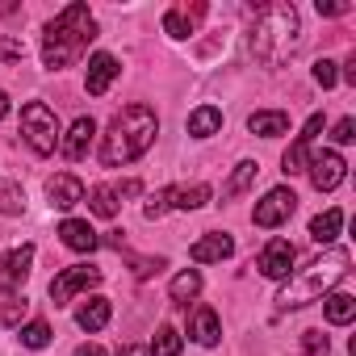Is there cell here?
<instances>
[{
    "label": "cell",
    "instance_id": "cell-9",
    "mask_svg": "<svg viewBox=\"0 0 356 356\" xmlns=\"http://www.w3.org/2000/svg\"><path fill=\"white\" fill-rule=\"evenodd\" d=\"M30 260H34V243H22L13 252L0 256V293H17L30 277Z\"/></svg>",
    "mask_w": 356,
    "mask_h": 356
},
{
    "label": "cell",
    "instance_id": "cell-30",
    "mask_svg": "<svg viewBox=\"0 0 356 356\" xmlns=\"http://www.w3.org/2000/svg\"><path fill=\"white\" fill-rule=\"evenodd\" d=\"M22 206H26L22 185H0V214H22Z\"/></svg>",
    "mask_w": 356,
    "mask_h": 356
},
{
    "label": "cell",
    "instance_id": "cell-38",
    "mask_svg": "<svg viewBox=\"0 0 356 356\" xmlns=\"http://www.w3.org/2000/svg\"><path fill=\"white\" fill-rule=\"evenodd\" d=\"M76 356H105V348H97V343H80Z\"/></svg>",
    "mask_w": 356,
    "mask_h": 356
},
{
    "label": "cell",
    "instance_id": "cell-19",
    "mask_svg": "<svg viewBox=\"0 0 356 356\" xmlns=\"http://www.w3.org/2000/svg\"><path fill=\"white\" fill-rule=\"evenodd\" d=\"M202 13H206V5H193V9H168V13H163V34H172V38H189Z\"/></svg>",
    "mask_w": 356,
    "mask_h": 356
},
{
    "label": "cell",
    "instance_id": "cell-18",
    "mask_svg": "<svg viewBox=\"0 0 356 356\" xmlns=\"http://www.w3.org/2000/svg\"><path fill=\"white\" fill-rule=\"evenodd\" d=\"M189 335L202 343V348H214L218 339H222V327H218V314L210 310V306H197L193 310V323H189Z\"/></svg>",
    "mask_w": 356,
    "mask_h": 356
},
{
    "label": "cell",
    "instance_id": "cell-14",
    "mask_svg": "<svg viewBox=\"0 0 356 356\" xmlns=\"http://www.w3.org/2000/svg\"><path fill=\"white\" fill-rule=\"evenodd\" d=\"M92 134H97V122H92V118H76L72 130H67V138H59V151H63L67 159H84L88 147H92Z\"/></svg>",
    "mask_w": 356,
    "mask_h": 356
},
{
    "label": "cell",
    "instance_id": "cell-40",
    "mask_svg": "<svg viewBox=\"0 0 356 356\" xmlns=\"http://www.w3.org/2000/svg\"><path fill=\"white\" fill-rule=\"evenodd\" d=\"M122 356H147V348H138V343H130V348H126Z\"/></svg>",
    "mask_w": 356,
    "mask_h": 356
},
{
    "label": "cell",
    "instance_id": "cell-33",
    "mask_svg": "<svg viewBox=\"0 0 356 356\" xmlns=\"http://www.w3.org/2000/svg\"><path fill=\"white\" fill-rule=\"evenodd\" d=\"M314 80H318L323 88H335V80H339L335 63H331V59H318V63H314Z\"/></svg>",
    "mask_w": 356,
    "mask_h": 356
},
{
    "label": "cell",
    "instance_id": "cell-29",
    "mask_svg": "<svg viewBox=\"0 0 356 356\" xmlns=\"http://www.w3.org/2000/svg\"><path fill=\"white\" fill-rule=\"evenodd\" d=\"M22 343H26V348H47V343H51V327H47L42 318L26 323V327H22Z\"/></svg>",
    "mask_w": 356,
    "mask_h": 356
},
{
    "label": "cell",
    "instance_id": "cell-21",
    "mask_svg": "<svg viewBox=\"0 0 356 356\" xmlns=\"http://www.w3.org/2000/svg\"><path fill=\"white\" fill-rule=\"evenodd\" d=\"M109 314H113V306H109V298H88L80 310H76V323L84 327V331H101L105 323H109Z\"/></svg>",
    "mask_w": 356,
    "mask_h": 356
},
{
    "label": "cell",
    "instance_id": "cell-34",
    "mask_svg": "<svg viewBox=\"0 0 356 356\" xmlns=\"http://www.w3.org/2000/svg\"><path fill=\"white\" fill-rule=\"evenodd\" d=\"M143 214H147V218H163V214H168V189L151 193V197H147V206H143Z\"/></svg>",
    "mask_w": 356,
    "mask_h": 356
},
{
    "label": "cell",
    "instance_id": "cell-12",
    "mask_svg": "<svg viewBox=\"0 0 356 356\" xmlns=\"http://www.w3.org/2000/svg\"><path fill=\"white\" fill-rule=\"evenodd\" d=\"M47 197H51L55 210H72V206L84 202V181H80V176H72V172H59V176H51V181H47Z\"/></svg>",
    "mask_w": 356,
    "mask_h": 356
},
{
    "label": "cell",
    "instance_id": "cell-27",
    "mask_svg": "<svg viewBox=\"0 0 356 356\" xmlns=\"http://www.w3.org/2000/svg\"><path fill=\"white\" fill-rule=\"evenodd\" d=\"M118 189L113 185H97L92 193H88V206H92V214H101V218H113L118 214Z\"/></svg>",
    "mask_w": 356,
    "mask_h": 356
},
{
    "label": "cell",
    "instance_id": "cell-10",
    "mask_svg": "<svg viewBox=\"0 0 356 356\" xmlns=\"http://www.w3.org/2000/svg\"><path fill=\"white\" fill-rule=\"evenodd\" d=\"M293 260H298V252H293V243H289V239H268V248L260 252L256 268H260L268 281H285V277H289V268H293Z\"/></svg>",
    "mask_w": 356,
    "mask_h": 356
},
{
    "label": "cell",
    "instance_id": "cell-24",
    "mask_svg": "<svg viewBox=\"0 0 356 356\" xmlns=\"http://www.w3.org/2000/svg\"><path fill=\"white\" fill-rule=\"evenodd\" d=\"M218 126H222V109H214V105H202V109L189 113V134L193 138H210V134H218Z\"/></svg>",
    "mask_w": 356,
    "mask_h": 356
},
{
    "label": "cell",
    "instance_id": "cell-17",
    "mask_svg": "<svg viewBox=\"0 0 356 356\" xmlns=\"http://www.w3.org/2000/svg\"><path fill=\"white\" fill-rule=\"evenodd\" d=\"M59 239H63L72 252H97V243H101V235H97L88 222H80V218H67V222L59 227Z\"/></svg>",
    "mask_w": 356,
    "mask_h": 356
},
{
    "label": "cell",
    "instance_id": "cell-37",
    "mask_svg": "<svg viewBox=\"0 0 356 356\" xmlns=\"http://www.w3.org/2000/svg\"><path fill=\"white\" fill-rule=\"evenodd\" d=\"M323 17H339V13H348L352 5H348V0H318V5H314Z\"/></svg>",
    "mask_w": 356,
    "mask_h": 356
},
{
    "label": "cell",
    "instance_id": "cell-35",
    "mask_svg": "<svg viewBox=\"0 0 356 356\" xmlns=\"http://www.w3.org/2000/svg\"><path fill=\"white\" fill-rule=\"evenodd\" d=\"M0 59H26V42L22 38H0Z\"/></svg>",
    "mask_w": 356,
    "mask_h": 356
},
{
    "label": "cell",
    "instance_id": "cell-11",
    "mask_svg": "<svg viewBox=\"0 0 356 356\" xmlns=\"http://www.w3.org/2000/svg\"><path fill=\"white\" fill-rule=\"evenodd\" d=\"M323 130V113H314L310 122H306V130L289 143V151L281 155V172L285 176H298V172H306V155H310V143H314V134Z\"/></svg>",
    "mask_w": 356,
    "mask_h": 356
},
{
    "label": "cell",
    "instance_id": "cell-26",
    "mask_svg": "<svg viewBox=\"0 0 356 356\" xmlns=\"http://www.w3.org/2000/svg\"><path fill=\"white\" fill-rule=\"evenodd\" d=\"M256 172H260V163H252V159H243V163L235 168V176H231V181H227V189H222V197H227V202H235V197H239V193H243V189H248V185L256 181Z\"/></svg>",
    "mask_w": 356,
    "mask_h": 356
},
{
    "label": "cell",
    "instance_id": "cell-1",
    "mask_svg": "<svg viewBox=\"0 0 356 356\" xmlns=\"http://www.w3.org/2000/svg\"><path fill=\"white\" fill-rule=\"evenodd\" d=\"M252 55L268 67H281L298 47H302V17L289 0H273L256 13V26H252Z\"/></svg>",
    "mask_w": 356,
    "mask_h": 356
},
{
    "label": "cell",
    "instance_id": "cell-4",
    "mask_svg": "<svg viewBox=\"0 0 356 356\" xmlns=\"http://www.w3.org/2000/svg\"><path fill=\"white\" fill-rule=\"evenodd\" d=\"M97 38V22H92V13H88V5H67L51 26H47V34H42V63L47 67H72L84 51H88V42Z\"/></svg>",
    "mask_w": 356,
    "mask_h": 356
},
{
    "label": "cell",
    "instance_id": "cell-3",
    "mask_svg": "<svg viewBox=\"0 0 356 356\" xmlns=\"http://www.w3.org/2000/svg\"><path fill=\"white\" fill-rule=\"evenodd\" d=\"M155 130H159L155 109H147V105H126V109L109 122V130H105V138H101V163H105V168L134 163V159L155 143Z\"/></svg>",
    "mask_w": 356,
    "mask_h": 356
},
{
    "label": "cell",
    "instance_id": "cell-15",
    "mask_svg": "<svg viewBox=\"0 0 356 356\" xmlns=\"http://www.w3.org/2000/svg\"><path fill=\"white\" fill-rule=\"evenodd\" d=\"M231 252H235V239L231 235H206V239H197L189 248V260L193 264H222Z\"/></svg>",
    "mask_w": 356,
    "mask_h": 356
},
{
    "label": "cell",
    "instance_id": "cell-20",
    "mask_svg": "<svg viewBox=\"0 0 356 356\" xmlns=\"http://www.w3.org/2000/svg\"><path fill=\"white\" fill-rule=\"evenodd\" d=\"M210 202V185H176L168 189V206L176 210H202Z\"/></svg>",
    "mask_w": 356,
    "mask_h": 356
},
{
    "label": "cell",
    "instance_id": "cell-25",
    "mask_svg": "<svg viewBox=\"0 0 356 356\" xmlns=\"http://www.w3.org/2000/svg\"><path fill=\"white\" fill-rule=\"evenodd\" d=\"M339 227H343V210H327V214H318V218L310 222V239H314L318 248H323V243H335Z\"/></svg>",
    "mask_w": 356,
    "mask_h": 356
},
{
    "label": "cell",
    "instance_id": "cell-28",
    "mask_svg": "<svg viewBox=\"0 0 356 356\" xmlns=\"http://www.w3.org/2000/svg\"><path fill=\"white\" fill-rule=\"evenodd\" d=\"M147 356H181V331H176V327H159L151 348H147Z\"/></svg>",
    "mask_w": 356,
    "mask_h": 356
},
{
    "label": "cell",
    "instance_id": "cell-32",
    "mask_svg": "<svg viewBox=\"0 0 356 356\" xmlns=\"http://www.w3.org/2000/svg\"><path fill=\"white\" fill-rule=\"evenodd\" d=\"M26 306H30L26 298H13L9 306H0V323H5V327H13V323H22V318H26Z\"/></svg>",
    "mask_w": 356,
    "mask_h": 356
},
{
    "label": "cell",
    "instance_id": "cell-22",
    "mask_svg": "<svg viewBox=\"0 0 356 356\" xmlns=\"http://www.w3.org/2000/svg\"><path fill=\"white\" fill-rule=\"evenodd\" d=\"M323 314H327V323L343 327V323L356 318V298H352V293H327V298H323Z\"/></svg>",
    "mask_w": 356,
    "mask_h": 356
},
{
    "label": "cell",
    "instance_id": "cell-31",
    "mask_svg": "<svg viewBox=\"0 0 356 356\" xmlns=\"http://www.w3.org/2000/svg\"><path fill=\"white\" fill-rule=\"evenodd\" d=\"M302 352H306V356H331V343H327L323 331L310 327V331H302Z\"/></svg>",
    "mask_w": 356,
    "mask_h": 356
},
{
    "label": "cell",
    "instance_id": "cell-5",
    "mask_svg": "<svg viewBox=\"0 0 356 356\" xmlns=\"http://www.w3.org/2000/svg\"><path fill=\"white\" fill-rule=\"evenodd\" d=\"M22 138L30 143L34 155H51L59 147V118H55V109L42 105V101H30L22 109Z\"/></svg>",
    "mask_w": 356,
    "mask_h": 356
},
{
    "label": "cell",
    "instance_id": "cell-39",
    "mask_svg": "<svg viewBox=\"0 0 356 356\" xmlns=\"http://www.w3.org/2000/svg\"><path fill=\"white\" fill-rule=\"evenodd\" d=\"M343 80H348V84H356V55L348 59V67H343Z\"/></svg>",
    "mask_w": 356,
    "mask_h": 356
},
{
    "label": "cell",
    "instance_id": "cell-2",
    "mask_svg": "<svg viewBox=\"0 0 356 356\" xmlns=\"http://www.w3.org/2000/svg\"><path fill=\"white\" fill-rule=\"evenodd\" d=\"M348 264H352V252H348V248H327L323 256H314L306 268H298V273L285 281V289L277 293V306H281V310H302V306L327 298V293L335 289V281H343Z\"/></svg>",
    "mask_w": 356,
    "mask_h": 356
},
{
    "label": "cell",
    "instance_id": "cell-36",
    "mask_svg": "<svg viewBox=\"0 0 356 356\" xmlns=\"http://www.w3.org/2000/svg\"><path fill=\"white\" fill-rule=\"evenodd\" d=\"M331 138H335V143H352V138H356V122H352V118H339L335 130H331Z\"/></svg>",
    "mask_w": 356,
    "mask_h": 356
},
{
    "label": "cell",
    "instance_id": "cell-8",
    "mask_svg": "<svg viewBox=\"0 0 356 356\" xmlns=\"http://www.w3.org/2000/svg\"><path fill=\"white\" fill-rule=\"evenodd\" d=\"M92 285H101V268H92V264L63 268V273L51 281V302H55V306H67L80 289H92Z\"/></svg>",
    "mask_w": 356,
    "mask_h": 356
},
{
    "label": "cell",
    "instance_id": "cell-16",
    "mask_svg": "<svg viewBox=\"0 0 356 356\" xmlns=\"http://www.w3.org/2000/svg\"><path fill=\"white\" fill-rule=\"evenodd\" d=\"M248 130L260 134V138H277V134H289V113L285 109H260L248 118Z\"/></svg>",
    "mask_w": 356,
    "mask_h": 356
},
{
    "label": "cell",
    "instance_id": "cell-13",
    "mask_svg": "<svg viewBox=\"0 0 356 356\" xmlns=\"http://www.w3.org/2000/svg\"><path fill=\"white\" fill-rule=\"evenodd\" d=\"M118 72H122V67H118V59H113V55H105V51H101V55H92V59H88V76H84L88 97H105V92H109V84L118 80Z\"/></svg>",
    "mask_w": 356,
    "mask_h": 356
},
{
    "label": "cell",
    "instance_id": "cell-23",
    "mask_svg": "<svg viewBox=\"0 0 356 356\" xmlns=\"http://www.w3.org/2000/svg\"><path fill=\"white\" fill-rule=\"evenodd\" d=\"M168 293H172V302L189 306V302H193V298L202 293V273H193V268L176 273V277H172V285H168Z\"/></svg>",
    "mask_w": 356,
    "mask_h": 356
},
{
    "label": "cell",
    "instance_id": "cell-6",
    "mask_svg": "<svg viewBox=\"0 0 356 356\" xmlns=\"http://www.w3.org/2000/svg\"><path fill=\"white\" fill-rule=\"evenodd\" d=\"M306 172H310V185L318 193H331L343 185V176H348V163L339 151H310L306 155Z\"/></svg>",
    "mask_w": 356,
    "mask_h": 356
},
{
    "label": "cell",
    "instance_id": "cell-7",
    "mask_svg": "<svg viewBox=\"0 0 356 356\" xmlns=\"http://www.w3.org/2000/svg\"><path fill=\"white\" fill-rule=\"evenodd\" d=\"M293 210H298V197H293V189H268L264 193V202H256V210H252V222L256 227H264V231H273V227H281V222H289L293 218Z\"/></svg>",
    "mask_w": 356,
    "mask_h": 356
},
{
    "label": "cell",
    "instance_id": "cell-41",
    "mask_svg": "<svg viewBox=\"0 0 356 356\" xmlns=\"http://www.w3.org/2000/svg\"><path fill=\"white\" fill-rule=\"evenodd\" d=\"M9 109H13V105H9V97L0 92V118H9Z\"/></svg>",
    "mask_w": 356,
    "mask_h": 356
}]
</instances>
